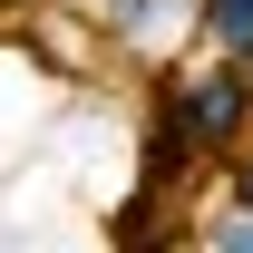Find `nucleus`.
Returning a JSON list of instances; mask_svg holds the SVG:
<instances>
[{
	"label": "nucleus",
	"instance_id": "nucleus-5",
	"mask_svg": "<svg viewBox=\"0 0 253 253\" xmlns=\"http://www.w3.org/2000/svg\"><path fill=\"white\" fill-rule=\"evenodd\" d=\"M224 195H244V205H253V136L234 146V156H224Z\"/></svg>",
	"mask_w": 253,
	"mask_h": 253
},
{
	"label": "nucleus",
	"instance_id": "nucleus-1",
	"mask_svg": "<svg viewBox=\"0 0 253 253\" xmlns=\"http://www.w3.org/2000/svg\"><path fill=\"white\" fill-rule=\"evenodd\" d=\"M146 117L175 126V136L195 146V166H224V156L253 136V68H234V59H185V68L156 78V107H146Z\"/></svg>",
	"mask_w": 253,
	"mask_h": 253
},
{
	"label": "nucleus",
	"instance_id": "nucleus-3",
	"mask_svg": "<svg viewBox=\"0 0 253 253\" xmlns=\"http://www.w3.org/2000/svg\"><path fill=\"white\" fill-rule=\"evenodd\" d=\"M195 49L253 68V0H195Z\"/></svg>",
	"mask_w": 253,
	"mask_h": 253
},
{
	"label": "nucleus",
	"instance_id": "nucleus-6",
	"mask_svg": "<svg viewBox=\"0 0 253 253\" xmlns=\"http://www.w3.org/2000/svg\"><path fill=\"white\" fill-rule=\"evenodd\" d=\"M0 10H30V0H0Z\"/></svg>",
	"mask_w": 253,
	"mask_h": 253
},
{
	"label": "nucleus",
	"instance_id": "nucleus-4",
	"mask_svg": "<svg viewBox=\"0 0 253 253\" xmlns=\"http://www.w3.org/2000/svg\"><path fill=\"white\" fill-rule=\"evenodd\" d=\"M185 253H253V205H244V195H214V205H195Z\"/></svg>",
	"mask_w": 253,
	"mask_h": 253
},
{
	"label": "nucleus",
	"instance_id": "nucleus-2",
	"mask_svg": "<svg viewBox=\"0 0 253 253\" xmlns=\"http://www.w3.org/2000/svg\"><path fill=\"white\" fill-rule=\"evenodd\" d=\"M185 195H156V185H136L117 205V253H185Z\"/></svg>",
	"mask_w": 253,
	"mask_h": 253
}]
</instances>
